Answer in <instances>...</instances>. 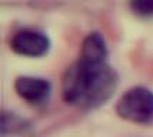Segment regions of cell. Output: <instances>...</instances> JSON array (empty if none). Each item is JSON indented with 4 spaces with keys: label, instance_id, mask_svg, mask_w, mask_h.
Instances as JSON below:
<instances>
[{
    "label": "cell",
    "instance_id": "6da1fadb",
    "mask_svg": "<svg viewBox=\"0 0 153 137\" xmlns=\"http://www.w3.org/2000/svg\"><path fill=\"white\" fill-rule=\"evenodd\" d=\"M119 74L109 63V50L103 34L89 33L83 39L79 59L66 69L62 94L67 104L93 110L113 97Z\"/></svg>",
    "mask_w": 153,
    "mask_h": 137
},
{
    "label": "cell",
    "instance_id": "7a4b0ae2",
    "mask_svg": "<svg viewBox=\"0 0 153 137\" xmlns=\"http://www.w3.org/2000/svg\"><path fill=\"white\" fill-rule=\"evenodd\" d=\"M120 118L140 126L153 124V90L146 86H133L116 101Z\"/></svg>",
    "mask_w": 153,
    "mask_h": 137
},
{
    "label": "cell",
    "instance_id": "3957f363",
    "mask_svg": "<svg viewBox=\"0 0 153 137\" xmlns=\"http://www.w3.org/2000/svg\"><path fill=\"white\" fill-rule=\"evenodd\" d=\"M52 40L39 29H22L13 34L10 49L23 57H43L50 52Z\"/></svg>",
    "mask_w": 153,
    "mask_h": 137
},
{
    "label": "cell",
    "instance_id": "277c9868",
    "mask_svg": "<svg viewBox=\"0 0 153 137\" xmlns=\"http://www.w3.org/2000/svg\"><path fill=\"white\" fill-rule=\"evenodd\" d=\"M14 90L29 104L43 106L52 96V83L39 76H19L14 80Z\"/></svg>",
    "mask_w": 153,
    "mask_h": 137
},
{
    "label": "cell",
    "instance_id": "5b68a950",
    "mask_svg": "<svg viewBox=\"0 0 153 137\" xmlns=\"http://www.w3.org/2000/svg\"><path fill=\"white\" fill-rule=\"evenodd\" d=\"M30 129V123L25 117H22L20 114L14 113L10 110H3L1 113V123H0V130L1 136H14L20 134L23 131Z\"/></svg>",
    "mask_w": 153,
    "mask_h": 137
},
{
    "label": "cell",
    "instance_id": "8992f818",
    "mask_svg": "<svg viewBox=\"0 0 153 137\" xmlns=\"http://www.w3.org/2000/svg\"><path fill=\"white\" fill-rule=\"evenodd\" d=\"M129 7L142 19H153V0H134L129 3Z\"/></svg>",
    "mask_w": 153,
    "mask_h": 137
}]
</instances>
